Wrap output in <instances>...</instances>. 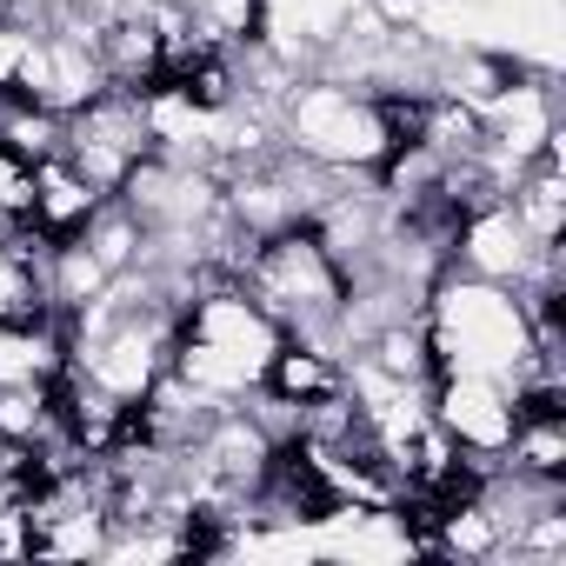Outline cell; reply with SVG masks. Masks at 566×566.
Wrapping results in <instances>:
<instances>
[{
    "label": "cell",
    "mask_w": 566,
    "mask_h": 566,
    "mask_svg": "<svg viewBox=\"0 0 566 566\" xmlns=\"http://www.w3.org/2000/svg\"><path fill=\"white\" fill-rule=\"evenodd\" d=\"M427 347H433V374H493L513 387V374L533 360L526 307L500 280L447 266L427 287Z\"/></svg>",
    "instance_id": "1"
},
{
    "label": "cell",
    "mask_w": 566,
    "mask_h": 566,
    "mask_svg": "<svg viewBox=\"0 0 566 566\" xmlns=\"http://www.w3.org/2000/svg\"><path fill=\"white\" fill-rule=\"evenodd\" d=\"M280 140H287L294 154H307V160H321V167H347V174H374L380 154H387L374 94L340 87L327 74H301L294 81L287 107H280Z\"/></svg>",
    "instance_id": "2"
},
{
    "label": "cell",
    "mask_w": 566,
    "mask_h": 566,
    "mask_svg": "<svg viewBox=\"0 0 566 566\" xmlns=\"http://www.w3.org/2000/svg\"><path fill=\"white\" fill-rule=\"evenodd\" d=\"M61 154H67L101 193H114V187L134 174V160L154 154V134H147V94L101 87L87 107L67 114V140H61Z\"/></svg>",
    "instance_id": "3"
},
{
    "label": "cell",
    "mask_w": 566,
    "mask_h": 566,
    "mask_svg": "<svg viewBox=\"0 0 566 566\" xmlns=\"http://www.w3.org/2000/svg\"><path fill=\"white\" fill-rule=\"evenodd\" d=\"M460 273H480V280H500V287H526V280H566L559 266V247H539L506 200H486L473 207L460 227H453V260Z\"/></svg>",
    "instance_id": "4"
},
{
    "label": "cell",
    "mask_w": 566,
    "mask_h": 566,
    "mask_svg": "<svg viewBox=\"0 0 566 566\" xmlns=\"http://www.w3.org/2000/svg\"><path fill=\"white\" fill-rule=\"evenodd\" d=\"M427 413H433V427H440L460 453H473V460H500L506 440H513V427H520L513 387L493 380V374H433Z\"/></svg>",
    "instance_id": "5"
},
{
    "label": "cell",
    "mask_w": 566,
    "mask_h": 566,
    "mask_svg": "<svg viewBox=\"0 0 566 566\" xmlns=\"http://www.w3.org/2000/svg\"><path fill=\"white\" fill-rule=\"evenodd\" d=\"M559 140H566V127H559L539 154H526V160L513 167V180H506V207H513V220H520L539 247H559V233H566V174H559Z\"/></svg>",
    "instance_id": "6"
},
{
    "label": "cell",
    "mask_w": 566,
    "mask_h": 566,
    "mask_svg": "<svg viewBox=\"0 0 566 566\" xmlns=\"http://www.w3.org/2000/svg\"><path fill=\"white\" fill-rule=\"evenodd\" d=\"M101 200H107V193H101L67 154H48V160H34V207H28V227H34L41 240H74V233L94 220Z\"/></svg>",
    "instance_id": "7"
},
{
    "label": "cell",
    "mask_w": 566,
    "mask_h": 566,
    "mask_svg": "<svg viewBox=\"0 0 566 566\" xmlns=\"http://www.w3.org/2000/svg\"><path fill=\"white\" fill-rule=\"evenodd\" d=\"M260 387H266L273 400H287V407H314V400L340 394V360H334L327 347H314V340L280 334V347H273L266 367H260Z\"/></svg>",
    "instance_id": "8"
},
{
    "label": "cell",
    "mask_w": 566,
    "mask_h": 566,
    "mask_svg": "<svg viewBox=\"0 0 566 566\" xmlns=\"http://www.w3.org/2000/svg\"><path fill=\"white\" fill-rule=\"evenodd\" d=\"M500 460H506L513 473H533V480H566V413H533V420H520Z\"/></svg>",
    "instance_id": "9"
},
{
    "label": "cell",
    "mask_w": 566,
    "mask_h": 566,
    "mask_svg": "<svg viewBox=\"0 0 566 566\" xmlns=\"http://www.w3.org/2000/svg\"><path fill=\"white\" fill-rule=\"evenodd\" d=\"M74 240H87V253H94V260H101L107 273H127V266H140L147 227H140V220H134V213H127V207H120V200L107 193V200L94 207V220H87V227H81Z\"/></svg>",
    "instance_id": "10"
},
{
    "label": "cell",
    "mask_w": 566,
    "mask_h": 566,
    "mask_svg": "<svg viewBox=\"0 0 566 566\" xmlns=\"http://www.w3.org/2000/svg\"><path fill=\"white\" fill-rule=\"evenodd\" d=\"M107 280H114V273L87 253V240H54V247H48V294H54V307H87V301H101Z\"/></svg>",
    "instance_id": "11"
},
{
    "label": "cell",
    "mask_w": 566,
    "mask_h": 566,
    "mask_svg": "<svg viewBox=\"0 0 566 566\" xmlns=\"http://www.w3.org/2000/svg\"><path fill=\"white\" fill-rule=\"evenodd\" d=\"M28 207H34V160L0 140V233L28 227Z\"/></svg>",
    "instance_id": "12"
},
{
    "label": "cell",
    "mask_w": 566,
    "mask_h": 566,
    "mask_svg": "<svg viewBox=\"0 0 566 566\" xmlns=\"http://www.w3.org/2000/svg\"><path fill=\"white\" fill-rule=\"evenodd\" d=\"M8 453H14V440H8V433H0V467H8Z\"/></svg>",
    "instance_id": "13"
}]
</instances>
